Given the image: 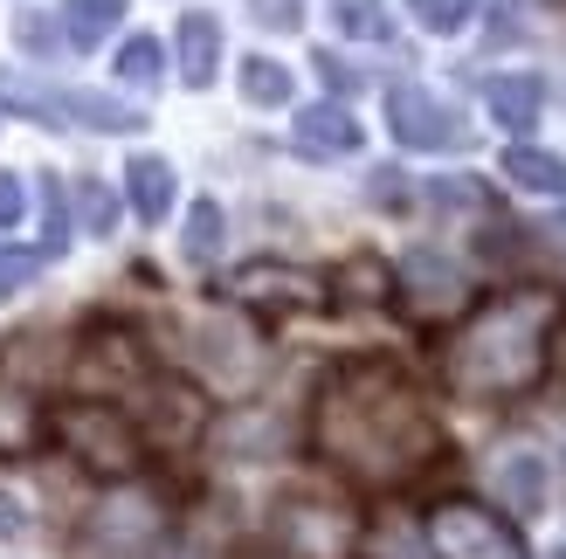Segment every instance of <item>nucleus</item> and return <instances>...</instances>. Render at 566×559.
Instances as JSON below:
<instances>
[{"instance_id":"nucleus-1","label":"nucleus","mask_w":566,"mask_h":559,"mask_svg":"<svg viewBox=\"0 0 566 559\" xmlns=\"http://www.w3.org/2000/svg\"><path fill=\"white\" fill-rule=\"evenodd\" d=\"M311 450L366 491H401L442 456V422L394 359H346L311 401Z\"/></svg>"},{"instance_id":"nucleus-2","label":"nucleus","mask_w":566,"mask_h":559,"mask_svg":"<svg viewBox=\"0 0 566 559\" xmlns=\"http://www.w3.org/2000/svg\"><path fill=\"white\" fill-rule=\"evenodd\" d=\"M566 318V297L553 284H512L484 297L476 312L449 331L442 346V380L463 401H518L539 387L553 359V331Z\"/></svg>"},{"instance_id":"nucleus-3","label":"nucleus","mask_w":566,"mask_h":559,"mask_svg":"<svg viewBox=\"0 0 566 559\" xmlns=\"http://www.w3.org/2000/svg\"><path fill=\"white\" fill-rule=\"evenodd\" d=\"M49 429L70 450V463L97 484H125L146 470V435H138V422L118 401H63L49 414Z\"/></svg>"},{"instance_id":"nucleus-4","label":"nucleus","mask_w":566,"mask_h":559,"mask_svg":"<svg viewBox=\"0 0 566 559\" xmlns=\"http://www.w3.org/2000/svg\"><path fill=\"white\" fill-rule=\"evenodd\" d=\"M436 559H525L512 518H497L491 505H470V497H442L429 505V525H421Z\"/></svg>"},{"instance_id":"nucleus-5","label":"nucleus","mask_w":566,"mask_h":559,"mask_svg":"<svg viewBox=\"0 0 566 559\" xmlns=\"http://www.w3.org/2000/svg\"><path fill=\"white\" fill-rule=\"evenodd\" d=\"M159 532H166V511L153 497H111V505H97L91 525H83V552L91 559H153Z\"/></svg>"},{"instance_id":"nucleus-6","label":"nucleus","mask_w":566,"mask_h":559,"mask_svg":"<svg viewBox=\"0 0 566 559\" xmlns=\"http://www.w3.org/2000/svg\"><path fill=\"white\" fill-rule=\"evenodd\" d=\"M276 532H283V552L291 559H346L353 539H359V518L325 505V497H283L276 505Z\"/></svg>"},{"instance_id":"nucleus-7","label":"nucleus","mask_w":566,"mask_h":559,"mask_svg":"<svg viewBox=\"0 0 566 559\" xmlns=\"http://www.w3.org/2000/svg\"><path fill=\"white\" fill-rule=\"evenodd\" d=\"M221 291H229L242 312H263V318H291V312H318L325 304V284L297 263H242Z\"/></svg>"},{"instance_id":"nucleus-8","label":"nucleus","mask_w":566,"mask_h":559,"mask_svg":"<svg viewBox=\"0 0 566 559\" xmlns=\"http://www.w3.org/2000/svg\"><path fill=\"white\" fill-rule=\"evenodd\" d=\"M401 304H408L415 325H442V318H457L470 304V276L449 263L442 249H415L401 263Z\"/></svg>"},{"instance_id":"nucleus-9","label":"nucleus","mask_w":566,"mask_h":559,"mask_svg":"<svg viewBox=\"0 0 566 559\" xmlns=\"http://www.w3.org/2000/svg\"><path fill=\"white\" fill-rule=\"evenodd\" d=\"M387 125L401 138L408 152H436V146H457V125H449V104L436 91H421V83H394L387 91Z\"/></svg>"},{"instance_id":"nucleus-10","label":"nucleus","mask_w":566,"mask_h":559,"mask_svg":"<svg viewBox=\"0 0 566 559\" xmlns=\"http://www.w3.org/2000/svg\"><path fill=\"white\" fill-rule=\"evenodd\" d=\"M76 380L83 387H138L146 380V346L125 325H97L91 339L76 346Z\"/></svg>"},{"instance_id":"nucleus-11","label":"nucleus","mask_w":566,"mask_h":559,"mask_svg":"<svg viewBox=\"0 0 566 559\" xmlns=\"http://www.w3.org/2000/svg\"><path fill=\"white\" fill-rule=\"evenodd\" d=\"M138 394H146V422H138V435L193 442V435L208 429V401L193 394L187 380H138Z\"/></svg>"},{"instance_id":"nucleus-12","label":"nucleus","mask_w":566,"mask_h":559,"mask_svg":"<svg viewBox=\"0 0 566 559\" xmlns=\"http://www.w3.org/2000/svg\"><path fill=\"white\" fill-rule=\"evenodd\" d=\"M297 152H311V159L359 152V118H353L346 104H304L297 110Z\"/></svg>"},{"instance_id":"nucleus-13","label":"nucleus","mask_w":566,"mask_h":559,"mask_svg":"<svg viewBox=\"0 0 566 559\" xmlns=\"http://www.w3.org/2000/svg\"><path fill=\"white\" fill-rule=\"evenodd\" d=\"M497 497H504V505H512V511H546L553 505V463L539 456V450H512V456H504L497 463Z\"/></svg>"},{"instance_id":"nucleus-14","label":"nucleus","mask_w":566,"mask_h":559,"mask_svg":"<svg viewBox=\"0 0 566 559\" xmlns=\"http://www.w3.org/2000/svg\"><path fill=\"white\" fill-rule=\"evenodd\" d=\"M214 70H221V21L208 8H187L180 14V76L193 91H208Z\"/></svg>"},{"instance_id":"nucleus-15","label":"nucleus","mask_w":566,"mask_h":559,"mask_svg":"<svg viewBox=\"0 0 566 559\" xmlns=\"http://www.w3.org/2000/svg\"><path fill=\"white\" fill-rule=\"evenodd\" d=\"M484 110L504 125V131H532L546 110V83L539 76H491L484 83Z\"/></svg>"},{"instance_id":"nucleus-16","label":"nucleus","mask_w":566,"mask_h":559,"mask_svg":"<svg viewBox=\"0 0 566 559\" xmlns=\"http://www.w3.org/2000/svg\"><path fill=\"white\" fill-rule=\"evenodd\" d=\"M125 201H132L138 221H166L174 214V166H166L159 152H138L125 166Z\"/></svg>"},{"instance_id":"nucleus-17","label":"nucleus","mask_w":566,"mask_h":559,"mask_svg":"<svg viewBox=\"0 0 566 559\" xmlns=\"http://www.w3.org/2000/svg\"><path fill=\"white\" fill-rule=\"evenodd\" d=\"M42 408H35V394L28 387H8L0 380V456H28L42 442Z\"/></svg>"},{"instance_id":"nucleus-18","label":"nucleus","mask_w":566,"mask_h":559,"mask_svg":"<svg viewBox=\"0 0 566 559\" xmlns=\"http://www.w3.org/2000/svg\"><path fill=\"white\" fill-rule=\"evenodd\" d=\"M332 304H353V312H366V304H387L394 297V284H387V263L380 256H353V263H338V276H332V291H325Z\"/></svg>"},{"instance_id":"nucleus-19","label":"nucleus","mask_w":566,"mask_h":559,"mask_svg":"<svg viewBox=\"0 0 566 559\" xmlns=\"http://www.w3.org/2000/svg\"><path fill=\"white\" fill-rule=\"evenodd\" d=\"M63 118L91 125V131H138V125H146V118H138V104L104 97V91H63Z\"/></svg>"},{"instance_id":"nucleus-20","label":"nucleus","mask_w":566,"mask_h":559,"mask_svg":"<svg viewBox=\"0 0 566 559\" xmlns=\"http://www.w3.org/2000/svg\"><path fill=\"white\" fill-rule=\"evenodd\" d=\"M214 442H221L229 456H276V442H283V422L256 408V414H235V422H221V429H214Z\"/></svg>"},{"instance_id":"nucleus-21","label":"nucleus","mask_w":566,"mask_h":559,"mask_svg":"<svg viewBox=\"0 0 566 559\" xmlns=\"http://www.w3.org/2000/svg\"><path fill=\"white\" fill-rule=\"evenodd\" d=\"M118 14H125V0H63V35L76 49H97L118 28Z\"/></svg>"},{"instance_id":"nucleus-22","label":"nucleus","mask_w":566,"mask_h":559,"mask_svg":"<svg viewBox=\"0 0 566 559\" xmlns=\"http://www.w3.org/2000/svg\"><path fill=\"white\" fill-rule=\"evenodd\" d=\"M504 173H512V187H525V193H566V166L553 152H539V146H512L504 152Z\"/></svg>"},{"instance_id":"nucleus-23","label":"nucleus","mask_w":566,"mask_h":559,"mask_svg":"<svg viewBox=\"0 0 566 559\" xmlns=\"http://www.w3.org/2000/svg\"><path fill=\"white\" fill-rule=\"evenodd\" d=\"M221 235H229L221 208H214V201H193V208H187V229H180L187 263H214V256H221Z\"/></svg>"},{"instance_id":"nucleus-24","label":"nucleus","mask_w":566,"mask_h":559,"mask_svg":"<svg viewBox=\"0 0 566 559\" xmlns=\"http://www.w3.org/2000/svg\"><path fill=\"white\" fill-rule=\"evenodd\" d=\"M242 97H249V104H263V110L291 104V70L270 63V55H249V63H242Z\"/></svg>"},{"instance_id":"nucleus-25","label":"nucleus","mask_w":566,"mask_h":559,"mask_svg":"<svg viewBox=\"0 0 566 559\" xmlns=\"http://www.w3.org/2000/svg\"><path fill=\"white\" fill-rule=\"evenodd\" d=\"M0 104L21 110V118H35V125H70V118H63V91H35V83L0 76Z\"/></svg>"},{"instance_id":"nucleus-26","label":"nucleus","mask_w":566,"mask_h":559,"mask_svg":"<svg viewBox=\"0 0 566 559\" xmlns=\"http://www.w3.org/2000/svg\"><path fill=\"white\" fill-rule=\"evenodd\" d=\"M76 221H83L91 235H111V229H118V193L83 173V180H76Z\"/></svg>"},{"instance_id":"nucleus-27","label":"nucleus","mask_w":566,"mask_h":559,"mask_svg":"<svg viewBox=\"0 0 566 559\" xmlns=\"http://www.w3.org/2000/svg\"><path fill=\"white\" fill-rule=\"evenodd\" d=\"M159 70H166V49H159V35H132V42L118 49V76H125V83H138V91H153V83H159Z\"/></svg>"},{"instance_id":"nucleus-28","label":"nucleus","mask_w":566,"mask_h":559,"mask_svg":"<svg viewBox=\"0 0 566 559\" xmlns=\"http://www.w3.org/2000/svg\"><path fill=\"white\" fill-rule=\"evenodd\" d=\"M338 28H346L353 42H387V0H338Z\"/></svg>"},{"instance_id":"nucleus-29","label":"nucleus","mask_w":566,"mask_h":559,"mask_svg":"<svg viewBox=\"0 0 566 559\" xmlns=\"http://www.w3.org/2000/svg\"><path fill=\"white\" fill-rule=\"evenodd\" d=\"M408 8H415V21H421V28H436V35H457V28L470 21L476 0H408Z\"/></svg>"},{"instance_id":"nucleus-30","label":"nucleus","mask_w":566,"mask_h":559,"mask_svg":"<svg viewBox=\"0 0 566 559\" xmlns=\"http://www.w3.org/2000/svg\"><path fill=\"white\" fill-rule=\"evenodd\" d=\"M14 42H21L28 55H55V21L35 14V8H21V14H14Z\"/></svg>"},{"instance_id":"nucleus-31","label":"nucleus","mask_w":566,"mask_h":559,"mask_svg":"<svg viewBox=\"0 0 566 559\" xmlns=\"http://www.w3.org/2000/svg\"><path fill=\"white\" fill-rule=\"evenodd\" d=\"M42 235H49V249L70 242V208H63V187L55 180H42Z\"/></svg>"},{"instance_id":"nucleus-32","label":"nucleus","mask_w":566,"mask_h":559,"mask_svg":"<svg viewBox=\"0 0 566 559\" xmlns=\"http://www.w3.org/2000/svg\"><path fill=\"white\" fill-rule=\"evenodd\" d=\"M35 256H0V297H21L28 284H35Z\"/></svg>"},{"instance_id":"nucleus-33","label":"nucleus","mask_w":566,"mask_h":559,"mask_svg":"<svg viewBox=\"0 0 566 559\" xmlns=\"http://www.w3.org/2000/svg\"><path fill=\"white\" fill-rule=\"evenodd\" d=\"M21 208H28V187H21L14 173H0V229H14Z\"/></svg>"},{"instance_id":"nucleus-34","label":"nucleus","mask_w":566,"mask_h":559,"mask_svg":"<svg viewBox=\"0 0 566 559\" xmlns=\"http://www.w3.org/2000/svg\"><path fill=\"white\" fill-rule=\"evenodd\" d=\"M318 76L332 83V91H359V70L346 63V55H318Z\"/></svg>"},{"instance_id":"nucleus-35","label":"nucleus","mask_w":566,"mask_h":559,"mask_svg":"<svg viewBox=\"0 0 566 559\" xmlns=\"http://www.w3.org/2000/svg\"><path fill=\"white\" fill-rule=\"evenodd\" d=\"M28 532V511H21V497L14 491H0V539H21Z\"/></svg>"},{"instance_id":"nucleus-36","label":"nucleus","mask_w":566,"mask_h":559,"mask_svg":"<svg viewBox=\"0 0 566 559\" xmlns=\"http://www.w3.org/2000/svg\"><path fill=\"white\" fill-rule=\"evenodd\" d=\"M263 21H270V28H297L304 14H297V0H270V8H263Z\"/></svg>"},{"instance_id":"nucleus-37","label":"nucleus","mask_w":566,"mask_h":559,"mask_svg":"<svg viewBox=\"0 0 566 559\" xmlns=\"http://www.w3.org/2000/svg\"><path fill=\"white\" fill-rule=\"evenodd\" d=\"M235 559H291V552H283V546H242Z\"/></svg>"}]
</instances>
